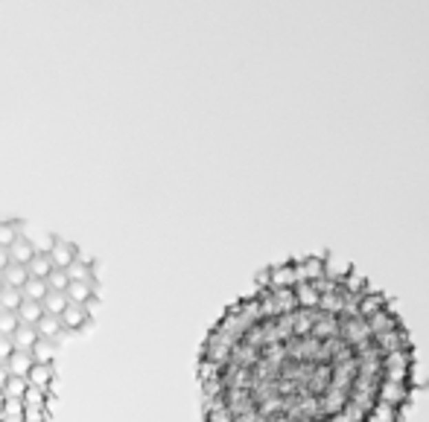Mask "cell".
<instances>
[{"mask_svg":"<svg viewBox=\"0 0 429 422\" xmlns=\"http://www.w3.org/2000/svg\"><path fill=\"white\" fill-rule=\"evenodd\" d=\"M6 381H9V373H6V367H0V390L6 388Z\"/></svg>","mask_w":429,"mask_h":422,"instance_id":"obj_28","label":"cell"},{"mask_svg":"<svg viewBox=\"0 0 429 422\" xmlns=\"http://www.w3.org/2000/svg\"><path fill=\"white\" fill-rule=\"evenodd\" d=\"M0 277H3V285H9V289H18L21 291V285L23 282H27V265H15V263H9L6 268H3V274H0Z\"/></svg>","mask_w":429,"mask_h":422,"instance_id":"obj_15","label":"cell"},{"mask_svg":"<svg viewBox=\"0 0 429 422\" xmlns=\"http://www.w3.org/2000/svg\"><path fill=\"white\" fill-rule=\"evenodd\" d=\"M9 341H12V350L15 353H32V346L39 344V332L32 326H18L9 335Z\"/></svg>","mask_w":429,"mask_h":422,"instance_id":"obj_6","label":"cell"},{"mask_svg":"<svg viewBox=\"0 0 429 422\" xmlns=\"http://www.w3.org/2000/svg\"><path fill=\"white\" fill-rule=\"evenodd\" d=\"M88 318H91V312L85 306L67 303V309L59 315V324H61V329H82L85 324H88Z\"/></svg>","mask_w":429,"mask_h":422,"instance_id":"obj_4","label":"cell"},{"mask_svg":"<svg viewBox=\"0 0 429 422\" xmlns=\"http://www.w3.org/2000/svg\"><path fill=\"white\" fill-rule=\"evenodd\" d=\"M27 379H12L9 376V381H6V388H3V396L6 399H21L23 402V393H27Z\"/></svg>","mask_w":429,"mask_h":422,"instance_id":"obj_22","label":"cell"},{"mask_svg":"<svg viewBox=\"0 0 429 422\" xmlns=\"http://www.w3.org/2000/svg\"><path fill=\"white\" fill-rule=\"evenodd\" d=\"M350 271H353V265H345V263H339V259L324 254V280L327 282H345V277Z\"/></svg>","mask_w":429,"mask_h":422,"instance_id":"obj_12","label":"cell"},{"mask_svg":"<svg viewBox=\"0 0 429 422\" xmlns=\"http://www.w3.org/2000/svg\"><path fill=\"white\" fill-rule=\"evenodd\" d=\"M371 350L379 358H386V355H395V353H403V350H412V338H409L406 329L397 326V329H391V332L371 335Z\"/></svg>","mask_w":429,"mask_h":422,"instance_id":"obj_1","label":"cell"},{"mask_svg":"<svg viewBox=\"0 0 429 422\" xmlns=\"http://www.w3.org/2000/svg\"><path fill=\"white\" fill-rule=\"evenodd\" d=\"M50 263H53V268H61L65 271L73 259H76V247H73L70 242H65V239H56L53 245H50Z\"/></svg>","mask_w":429,"mask_h":422,"instance_id":"obj_5","label":"cell"},{"mask_svg":"<svg viewBox=\"0 0 429 422\" xmlns=\"http://www.w3.org/2000/svg\"><path fill=\"white\" fill-rule=\"evenodd\" d=\"M44 294H47V282H44V280L27 277V282L21 285V297H23V300H35V303H41V300H44Z\"/></svg>","mask_w":429,"mask_h":422,"instance_id":"obj_18","label":"cell"},{"mask_svg":"<svg viewBox=\"0 0 429 422\" xmlns=\"http://www.w3.org/2000/svg\"><path fill=\"white\" fill-rule=\"evenodd\" d=\"M15 239H18V227L12 225V221H0V247L6 251V247L15 242Z\"/></svg>","mask_w":429,"mask_h":422,"instance_id":"obj_24","label":"cell"},{"mask_svg":"<svg viewBox=\"0 0 429 422\" xmlns=\"http://www.w3.org/2000/svg\"><path fill=\"white\" fill-rule=\"evenodd\" d=\"M65 274L70 282H91V265L88 263H82V259L76 256L73 263L65 268Z\"/></svg>","mask_w":429,"mask_h":422,"instance_id":"obj_19","label":"cell"},{"mask_svg":"<svg viewBox=\"0 0 429 422\" xmlns=\"http://www.w3.org/2000/svg\"><path fill=\"white\" fill-rule=\"evenodd\" d=\"M15 318H18V326H32L35 329V324L44 318V306L35 303V300H21Z\"/></svg>","mask_w":429,"mask_h":422,"instance_id":"obj_7","label":"cell"},{"mask_svg":"<svg viewBox=\"0 0 429 422\" xmlns=\"http://www.w3.org/2000/svg\"><path fill=\"white\" fill-rule=\"evenodd\" d=\"M50 381H53V364H32L27 384L30 388H39V390H50Z\"/></svg>","mask_w":429,"mask_h":422,"instance_id":"obj_10","label":"cell"},{"mask_svg":"<svg viewBox=\"0 0 429 422\" xmlns=\"http://www.w3.org/2000/svg\"><path fill=\"white\" fill-rule=\"evenodd\" d=\"M6 254H9V263H15V265H27L30 259L35 256V247H32V242H30V239H23V236H18V239L6 247Z\"/></svg>","mask_w":429,"mask_h":422,"instance_id":"obj_8","label":"cell"},{"mask_svg":"<svg viewBox=\"0 0 429 422\" xmlns=\"http://www.w3.org/2000/svg\"><path fill=\"white\" fill-rule=\"evenodd\" d=\"M9 265V254L3 251V247H0V274H3V268Z\"/></svg>","mask_w":429,"mask_h":422,"instance_id":"obj_27","label":"cell"},{"mask_svg":"<svg viewBox=\"0 0 429 422\" xmlns=\"http://www.w3.org/2000/svg\"><path fill=\"white\" fill-rule=\"evenodd\" d=\"M0 289H3V277H0Z\"/></svg>","mask_w":429,"mask_h":422,"instance_id":"obj_30","label":"cell"},{"mask_svg":"<svg viewBox=\"0 0 429 422\" xmlns=\"http://www.w3.org/2000/svg\"><path fill=\"white\" fill-rule=\"evenodd\" d=\"M91 294H94V285H91V282H70L67 289H65L67 303H76V306H85V303H88Z\"/></svg>","mask_w":429,"mask_h":422,"instance_id":"obj_14","label":"cell"},{"mask_svg":"<svg viewBox=\"0 0 429 422\" xmlns=\"http://www.w3.org/2000/svg\"><path fill=\"white\" fill-rule=\"evenodd\" d=\"M12 353H15V350H12V341L9 338H0V367H6Z\"/></svg>","mask_w":429,"mask_h":422,"instance_id":"obj_26","label":"cell"},{"mask_svg":"<svg viewBox=\"0 0 429 422\" xmlns=\"http://www.w3.org/2000/svg\"><path fill=\"white\" fill-rule=\"evenodd\" d=\"M313 338H318V341H330V338H339V318H327V315H322L315 320V326H313Z\"/></svg>","mask_w":429,"mask_h":422,"instance_id":"obj_11","label":"cell"},{"mask_svg":"<svg viewBox=\"0 0 429 422\" xmlns=\"http://www.w3.org/2000/svg\"><path fill=\"white\" fill-rule=\"evenodd\" d=\"M50 271H53V263H50V256H47V254H35L27 263V274L35 277V280H47Z\"/></svg>","mask_w":429,"mask_h":422,"instance_id":"obj_16","label":"cell"},{"mask_svg":"<svg viewBox=\"0 0 429 422\" xmlns=\"http://www.w3.org/2000/svg\"><path fill=\"white\" fill-rule=\"evenodd\" d=\"M3 402H6V396H3V390H0V408H3Z\"/></svg>","mask_w":429,"mask_h":422,"instance_id":"obj_29","label":"cell"},{"mask_svg":"<svg viewBox=\"0 0 429 422\" xmlns=\"http://www.w3.org/2000/svg\"><path fill=\"white\" fill-rule=\"evenodd\" d=\"M35 332H39V338H41V341L56 344V338L61 335V324H59V318L44 315V318L39 320V324H35Z\"/></svg>","mask_w":429,"mask_h":422,"instance_id":"obj_13","label":"cell"},{"mask_svg":"<svg viewBox=\"0 0 429 422\" xmlns=\"http://www.w3.org/2000/svg\"><path fill=\"white\" fill-rule=\"evenodd\" d=\"M21 300H23V297H21L18 289H9V285L0 289V312H18Z\"/></svg>","mask_w":429,"mask_h":422,"instance_id":"obj_21","label":"cell"},{"mask_svg":"<svg viewBox=\"0 0 429 422\" xmlns=\"http://www.w3.org/2000/svg\"><path fill=\"white\" fill-rule=\"evenodd\" d=\"M18 329V318L15 312H0V338H9L12 332Z\"/></svg>","mask_w":429,"mask_h":422,"instance_id":"obj_25","label":"cell"},{"mask_svg":"<svg viewBox=\"0 0 429 422\" xmlns=\"http://www.w3.org/2000/svg\"><path fill=\"white\" fill-rule=\"evenodd\" d=\"M32 370V355L30 353H12L9 362H6V373L12 379H27Z\"/></svg>","mask_w":429,"mask_h":422,"instance_id":"obj_9","label":"cell"},{"mask_svg":"<svg viewBox=\"0 0 429 422\" xmlns=\"http://www.w3.org/2000/svg\"><path fill=\"white\" fill-rule=\"evenodd\" d=\"M365 326H368V332H371V335H379V332H391V329H397V326H403V324H400L397 312H395V309H391V303H388L386 309H379L377 315L365 318Z\"/></svg>","mask_w":429,"mask_h":422,"instance_id":"obj_3","label":"cell"},{"mask_svg":"<svg viewBox=\"0 0 429 422\" xmlns=\"http://www.w3.org/2000/svg\"><path fill=\"white\" fill-rule=\"evenodd\" d=\"M44 282H47V291H65L67 285H70L67 274H65L61 268H53L50 274H47V280H44Z\"/></svg>","mask_w":429,"mask_h":422,"instance_id":"obj_23","label":"cell"},{"mask_svg":"<svg viewBox=\"0 0 429 422\" xmlns=\"http://www.w3.org/2000/svg\"><path fill=\"white\" fill-rule=\"evenodd\" d=\"M41 306H44V315L59 318V315L67 309V297H65V291H47L44 300H41Z\"/></svg>","mask_w":429,"mask_h":422,"instance_id":"obj_17","label":"cell"},{"mask_svg":"<svg viewBox=\"0 0 429 422\" xmlns=\"http://www.w3.org/2000/svg\"><path fill=\"white\" fill-rule=\"evenodd\" d=\"M388 306V297L383 294V291H371L368 289L365 294H359L357 297V306H353V312H357V318H371V315H377L379 309H386Z\"/></svg>","mask_w":429,"mask_h":422,"instance_id":"obj_2","label":"cell"},{"mask_svg":"<svg viewBox=\"0 0 429 422\" xmlns=\"http://www.w3.org/2000/svg\"><path fill=\"white\" fill-rule=\"evenodd\" d=\"M32 364H53V355H56V344H50V341H41L39 338V344L32 346Z\"/></svg>","mask_w":429,"mask_h":422,"instance_id":"obj_20","label":"cell"}]
</instances>
